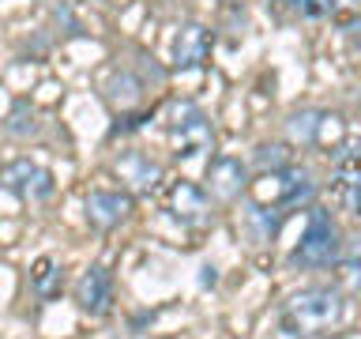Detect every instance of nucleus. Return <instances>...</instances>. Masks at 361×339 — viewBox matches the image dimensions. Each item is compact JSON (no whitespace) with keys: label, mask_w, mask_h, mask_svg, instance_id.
Listing matches in <instances>:
<instances>
[{"label":"nucleus","mask_w":361,"mask_h":339,"mask_svg":"<svg viewBox=\"0 0 361 339\" xmlns=\"http://www.w3.org/2000/svg\"><path fill=\"white\" fill-rule=\"evenodd\" d=\"M248 192H252L256 211H267V208L275 211V208H290V203L305 200L312 192V185H309V174H305V170L282 166V170H267L259 181H252Z\"/></svg>","instance_id":"obj_2"},{"label":"nucleus","mask_w":361,"mask_h":339,"mask_svg":"<svg viewBox=\"0 0 361 339\" xmlns=\"http://www.w3.org/2000/svg\"><path fill=\"white\" fill-rule=\"evenodd\" d=\"M75 302L87 316H106L113 309V275H109V268H102V264L87 268L75 282Z\"/></svg>","instance_id":"obj_7"},{"label":"nucleus","mask_w":361,"mask_h":339,"mask_svg":"<svg viewBox=\"0 0 361 339\" xmlns=\"http://www.w3.org/2000/svg\"><path fill=\"white\" fill-rule=\"evenodd\" d=\"M169 211H173L180 222L196 226V222L207 219V196H203V189L180 181V185H173V192H169Z\"/></svg>","instance_id":"obj_11"},{"label":"nucleus","mask_w":361,"mask_h":339,"mask_svg":"<svg viewBox=\"0 0 361 339\" xmlns=\"http://www.w3.org/2000/svg\"><path fill=\"white\" fill-rule=\"evenodd\" d=\"M331 196L338 208H346L354 219H361V147L338 151L331 174Z\"/></svg>","instance_id":"obj_6"},{"label":"nucleus","mask_w":361,"mask_h":339,"mask_svg":"<svg viewBox=\"0 0 361 339\" xmlns=\"http://www.w3.org/2000/svg\"><path fill=\"white\" fill-rule=\"evenodd\" d=\"M256 162L259 166H271V170H282V166H290V158H286V147H259V155H256Z\"/></svg>","instance_id":"obj_16"},{"label":"nucleus","mask_w":361,"mask_h":339,"mask_svg":"<svg viewBox=\"0 0 361 339\" xmlns=\"http://www.w3.org/2000/svg\"><path fill=\"white\" fill-rule=\"evenodd\" d=\"M338 321H343V294L331 287H312V290L293 294L279 313V324L290 339L331 332Z\"/></svg>","instance_id":"obj_1"},{"label":"nucleus","mask_w":361,"mask_h":339,"mask_svg":"<svg viewBox=\"0 0 361 339\" xmlns=\"http://www.w3.org/2000/svg\"><path fill=\"white\" fill-rule=\"evenodd\" d=\"M331 339H361V332H346V335H331Z\"/></svg>","instance_id":"obj_18"},{"label":"nucleus","mask_w":361,"mask_h":339,"mask_svg":"<svg viewBox=\"0 0 361 339\" xmlns=\"http://www.w3.org/2000/svg\"><path fill=\"white\" fill-rule=\"evenodd\" d=\"M338 136H343V121L335 117V113H320V109H309V113H298V117H290V140L293 143H338Z\"/></svg>","instance_id":"obj_9"},{"label":"nucleus","mask_w":361,"mask_h":339,"mask_svg":"<svg viewBox=\"0 0 361 339\" xmlns=\"http://www.w3.org/2000/svg\"><path fill=\"white\" fill-rule=\"evenodd\" d=\"M61 287H64V275H61V268H56V260L42 256L38 264H34V271H30V290L38 294L42 302H49V298L61 294Z\"/></svg>","instance_id":"obj_13"},{"label":"nucleus","mask_w":361,"mask_h":339,"mask_svg":"<svg viewBox=\"0 0 361 339\" xmlns=\"http://www.w3.org/2000/svg\"><path fill=\"white\" fill-rule=\"evenodd\" d=\"M207 181H211V196H214V200H237V196L248 189L245 166L237 162V158H219V162L211 166Z\"/></svg>","instance_id":"obj_10"},{"label":"nucleus","mask_w":361,"mask_h":339,"mask_svg":"<svg viewBox=\"0 0 361 339\" xmlns=\"http://www.w3.org/2000/svg\"><path fill=\"white\" fill-rule=\"evenodd\" d=\"M121 174H132V181H135L140 189H154L158 177H162V170H158L154 162H147L143 155H128V158L121 162Z\"/></svg>","instance_id":"obj_14"},{"label":"nucleus","mask_w":361,"mask_h":339,"mask_svg":"<svg viewBox=\"0 0 361 339\" xmlns=\"http://www.w3.org/2000/svg\"><path fill=\"white\" fill-rule=\"evenodd\" d=\"M169 140H173L177 155L196 158V155H203V151H207V147L214 143V136H211L207 117H203L196 106H173V121H169Z\"/></svg>","instance_id":"obj_4"},{"label":"nucleus","mask_w":361,"mask_h":339,"mask_svg":"<svg viewBox=\"0 0 361 339\" xmlns=\"http://www.w3.org/2000/svg\"><path fill=\"white\" fill-rule=\"evenodd\" d=\"M0 189L16 192L19 200H45L53 192V174L30 158H16L0 170Z\"/></svg>","instance_id":"obj_5"},{"label":"nucleus","mask_w":361,"mask_h":339,"mask_svg":"<svg viewBox=\"0 0 361 339\" xmlns=\"http://www.w3.org/2000/svg\"><path fill=\"white\" fill-rule=\"evenodd\" d=\"M350 34H354V42H357V45H361V16H357V19H354V23H350Z\"/></svg>","instance_id":"obj_17"},{"label":"nucleus","mask_w":361,"mask_h":339,"mask_svg":"<svg viewBox=\"0 0 361 339\" xmlns=\"http://www.w3.org/2000/svg\"><path fill=\"white\" fill-rule=\"evenodd\" d=\"M207 49H211V34L203 30L200 23H188V27H180L177 42H173V56H177L180 68L207 61Z\"/></svg>","instance_id":"obj_12"},{"label":"nucleus","mask_w":361,"mask_h":339,"mask_svg":"<svg viewBox=\"0 0 361 339\" xmlns=\"http://www.w3.org/2000/svg\"><path fill=\"white\" fill-rule=\"evenodd\" d=\"M335 260H338V230L324 208H312L301 242L293 249V264L298 268H327Z\"/></svg>","instance_id":"obj_3"},{"label":"nucleus","mask_w":361,"mask_h":339,"mask_svg":"<svg viewBox=\"0 0 361 339\" xmlns=\"http://www.w3.org/2000/svg\"><path fill=\"white\" fill-rule=\"evenodd\" d=\"M128 215H132V196L128 192L98 189V192L87 196V222L94 226V230H113V226H121Z\"/></svg>","instance_id":"obj_8"},{"label":"nucleus","mask_w":361,"mask_h":339,"mask_svg":"<svg viewBox=\"0 0 361 339\" xmlns=\"http://www.w3.org/2000/svg\"><path fill=\"white\" fill-rule=\"evenodd\" d=\"M357 0H298V8L305 11V16L320 19V16H338V11L354 8Z\"/></svg>","instance_id":"obj_15"}]
</instances>
